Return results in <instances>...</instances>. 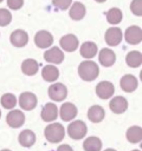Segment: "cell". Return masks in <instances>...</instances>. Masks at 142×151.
I'll return each instance as SVG.
<instances>
[{
  "label": "cell",
  "mask_w": 142,
  "mask_h": 151,
  "mask_svg": "<svg viewBox=\"0 0 142 151\" xmlns=\"http://www.w3.org/2000/svg\"><path fill=\"white\" fill-rule=\"evenodd\" d=\"M130 11L133 14L141 17L142 15V0H133L130 4Z\"/></svg>",
  "instance_id": "31"
},
{
  "label": "cell",
  "mask_w": 142,
  "mask_h": 151,
  "mask_svg": "<svg viewBox=\"0 0 142 151\" xmlns=\"http://www.w3.org/2000/svg\"><path fill=\"white\" fill-rule=\"evenodd\" d=\"M105 112L101 105H92L88 110V118L92 123H101L104 119Z\"/></svg>",
  "instance_id": "20"
},
{
  "label": "cell",
  "mask_w": 142,
  "mask_h": 151,
  "mask_svg": "<svg viewBox=\"0 0 142 151\" xmlns=\"http://www.w3.org/2000/svg\"><path fill=\"white\" fill-rule=\"evenodd\" d=\"M71 4H72V0H52V5L60 11H65L70 8Z\"/></svg>",
  "instance_id": "32"
},
{
  "label": "cell",
  "mask_w": 142,
  "mask_h": 151,
  "mask_svg": "<svg viewBox=\"0 0 142 151\" xmlns=\"http://www.w3.org/2000/svg\"><path fill=\"white\" fill-rule=\"evenodd\" d=\"M96 2H98V4H103V2H105L106 0H95Z\"/></svg>",
  "instance_id": "35"
},
{
  "label": "cell",
  "mask_w": 142,
  "mask_h": 151,
  "mask_svg": "<svg viewBox=\"0 0 142 151\" xmlns=\"http://www.w3.org/2000/svg\"><path fill=\"white\" fill-rule=\"evenodd\" d=\"M97 51H98L97 45L95 42H92V41H85V42H83L82 46H80V50H79L80 55L83 58H85V59L93 58L97 54Z\"/></svg>",
  "instance_id": "21"
},
{
  "label": "cell",
  "mask_w": 142,
  "mask_h": 151,
  "mask_svg": "<svg viewBox=\"0 0 142 151\" xmlns=\"http://www.w3.org/2000/svg\"><path fill=\"white\" fill-rule=\"evenodd\" d=\"M122 18H123V14H122V11L117 7H112L110 8L108 12H106V20L109 24L111 25H117L122 21Z\"/></svg>",
  "instance_id": "28"
},
{
  "label": "cell",
  "mask_w": 142,
  "mask_h": 151,
  "mask_svg": "<svg viewBox=\"0 0 142 151\" xmlns=\"http://www.w3.org/2000/svg\"><path fill=\"white\" fill-rule=\"evenodd\" d=\"M18 140H19V143H20L21 146H24V147H31L36 143V134L31 130H24V131H21L19 133Z\"/></svg>",
  "instance_id": "22"
},
{
  "label": "cell",
  "mask_w": 142,
  "mask_h": 151,
  "mask_svg": "<svg viewBox=\"0 0 142 151\" xmlns=\"http://www.w3.org/2000/svg\"><path fill=\"white\" fill-rule=\"evenodd\" d=\"M85 13H86V8L85 6L79 2V1H76L71 5L70 7V12H69V15L72 20L75 21H78V20H82L84 17H85Z\"/></svg>",
  "instance_id": "19"
},
{
  "label": "cell",
  "mask_w": 142,
  "mask_h": 151,
  "mask_svg": "<svg viewBox=\"0 0 142 151\" xmlns=\"http://www.w3.org/2000/svg\"><path fill=\"white\" fill-rule=\"evenodd\" d=\"M131 151H140V150H131Z\"/></svg>",
  "instance_id": "38"
},
{
  "label": "cell",
  "mask_w": 142,
  "mask_h": 151,
  "mask_svg": "<svg viewBox=\"0 0 142 151\" xmlns=\"http://www.w3.org/2000/svg\"><path fill=\"white\" fill-rule=\"evenodd\" d=\"M84 151H101L102 149V140L98 137L91 136L83 142Z\"/></svg>",
  "instance_id": "26"
},
{
  "label": "cell",
  "mask_w": 142,
  "mask_h": 151,
  "mask_svg": "<svg viewBox=\"0 0 142 151\" xmlns=\"http://www.w3.org/2000/svg\"><path fill=\"white\" fill-rule=\"evenodd\" d=\"M109 106H110V110H111L114 113L120 114V113H123V112L127 111V109H128V101H127V99H125L124 97H122V96H116V97H114V98L110 100Z\"/></svg>",
  "instance_id": "18"
},
{
  "label": "cell",
  "mask_w": 142,
  "mask_h": 151,
  "mask_svg": "<svg viewBox=\"0 0 142 151\" xmlns=\"http://www.w3.org/2000/svg\"><path fill=\"white\" fill-rule=\"evenodd\" d=\"M57 151H73V150H72V147H71L70 145H67V144H62V145L58 146Z\"/></svg>",
  "instance_id": "34"
},
{
  "label": "cell",
  "mask_w": 142,
  "mask_h": 151,
  "mask_svg": "<svg viewBox=\"0 0 142 151\" xmlns=\"http://www.w3.org/2000/svg\"><path fill=\"white\" fill-rule=\"evenodd\" d=\"M125 63L130 67H140L142 64V54L138 51H130L125 57Z\"/></svg>",
  "instance_id": "27"
},
{
  "label": "cell",
  "mask_w": 142,
  "mask_h": 151,
  "mask_svg": "<svg viewBox=\"0 0 142 151\" xmlns=\"http://www.w3.org/2000/svg\"><path fill=\"white\" fill-rule=\"evenodd\" d=\"M44 59L50 64H60L64 60V52L59 47L53 46L45 51Z\"/></svg>",
  "instance_id": "13"
},
{
  "label": "cell",
  "mask_w": 142,
  "mask_h": 151,
  "mask_svg": "<svg viewBox=\"0 0 142 151\" xmlns=\"http://www.w3.org/2000/svg\"><path fill=\"white\" fill-rule=\"evenodd\" d=\"M78 74L85 81L95 80L99 74L98 65L92 60H84L78 66Z\"/></svg>",
  "instance_id": "1"
},
{
  "label": "cell",
  "mask_w": 142,
  "mask_h": 151,
  "mask_svg": "<svg viewBox=\"0 0 142 151\" xmlns=\"http://www.w3.org/2000/svg\"><path fill=\"white\" fill-rule=\"evenodd\" d=\"M114 93H115V87H114L112 83H110V81H108V80L99 81V83L96 85V94H97L98 98H101V99L111 98Z\"/></svg>",
  "instance_id": "7"
},
{
  "label": "cell",
  "mask_w": 142,
  "mask_h": 151,
  "mask_svg": "<svg viewBox=\"0 0 142 151\" xmlns=\"http://www.w3.org/2000/svg\"><path fill=\"white\" fill-rule=\"evenodd\" d=\"M98 60H99L102 66L110 67L116 61V54L110 48H102L99 51V53H98Z\"/></svg>",
  "instance_id": "16"
},
{
  "label": "cell",
  "mask_w": 142,
  "mask_h": 151,
  "mask_svg": "<svg viewBox=\"0 0 142 151\" xmlns=\"http://www.w3.org/2000/svg\"><path fill=\"white\" fill-rule=\"evenodd\" d=\"M1 151H11V150H8V149H2Z\"/></svg>",
  "instance_id": "37"
},
{
  "label": "cell",
  "mask_w": 142,
  "mask_h": 151,
  "mask_svg": "<svg viewBox=\"0 0 142 151\" xmlns=\"http://www.w3.org/2000/svg\"><path fill=\"white\" fill-rule=\"evenodd\" d=\"M34 44L39 48H47L53 44V37L49 31H39L34 35Z\"/></svg>",
  "instance_id": "9"
},
{
  "label": "cell",
  "mask_w": 142,
  "mask_h": 151,
  "mask_svg": "<svg viewBox=\"0 0 142 151\" xmlns=\"http://www.w3.org/2000/svg\"><path fill=\"white\" fill-rule=\"evenodd\" d=\"M40 117L44 122L50 123V122H54L58 118V107L56 104L53 103H47L45 104V106L41 110Z\"/></svg>",
  "instance_id": "14"
},
{
  "label": "cell",
  "mask_w": 142,
  "mask_h": 151,
  "mask_svg": "<svg viewBox=\"0 0 142 151\" xmlns=\"http://www.w3.org/2000/svg\"><path fill=\"white\" fill-rule=\"evenodd\" d=\"M6 123L11 127L18 129V127H20L25 123V114L20 110H12V111H9L7 113Z\"/></svg>",
  "instance_id": "11"
},
{
  "label": "cell",
  "mask_w": 142,
  "mask_h": 151,
  "mask_svg": "<svg viewBox=\"0 0 142 151\" xmlns=\"http://www.w3.org/2000/svg\"><path fill=\"white\" fill-rule=\"evenodd\" d=\"M24 5V0H7V6L8 8L13 9V11H18Z\"/></svg>",
  "instance_id": "33"
},
{
  "label": "cell",
  "mask_w": 142,
  "mask_h": 151,
  "mask_svg": "<svg viewBox=\"0 0 142 151\" xmlns=\"http://www.w3.org/2000/svg\"><path fill=\"white\" fill-rule=\"evenodd\" d=\"M104 151H116V150L115 149H105Z\"/></svg>",
  "instance_id": "36"
},
{
  "label": "cell",
  "mask_w": 142,
  "mask_h": 151,
  "mask_svg": "<svg viewBox=\"0 0 142 151\" xmlns=\"http://www.w3.org/2000/svg\"><path fill=\"white\" fill-rule=\"evenodd\" d=\"M47 94L53 101H62L67 97V88L62 83H54L50 85Z\"/></svg>",
  "instance_id": "4"
},
{
  "label": "cell",
  "mask_w": 142,
  "mask_h": 151,
  "mask_svg": "<svg viewBox=\"0 0 142 151\" xmlns=\"http://www.w3.org/2000/svg\"><path fill=\"white\" fill-rule=\"evenodd\" d=\"M2 1H4V0H0V2H2Z\"/></svg>",
  "instance_id": "40"
},
{
  "label": "cell",
  "mask_w": 142,
  "mask_h": 151,
  "mask_svg": "<svg viewBox=\"0 0 142 151\" xmlns=\"http://www.w3.org/2000/svg\"><path fill=\"white\" fill-rule=\"evenodd\" d=\"M58 116H60L62 120L64 122H70L76 118L77 116V106L72 103H64L60 106V110L58 111Z\"/></svg>",
  "instance_id": "10"
},
{
  "label": "cell",
  "mask_w": 142,
  "mask_h": 151,
  "mask_svg": "<svg viewBox=\"0 0 142 151\" xmlns=\"http://www.w3.org/2000/svg\"><path fill=\"white\" fill-rule=\"evenodd\" d=\"M41 77L47 83H53L58 79L59 77V71L56 66H52V65H46L43 67L41 70Z\"/></svg>",
  "instance_id": "23"
},
{
  "label": "cell",
  "mask_w": 142,
  "mask_h": 151,
  "mask_svg": "<svg viewBox=\"0 0 142 151\" xmlns=\"http://www.w3.org/2000/svg\"><path fill=\"white\" fill-rule=\"evenodd\" d=\"M12 21V14L6 8H0V26H7Z\"/></svg>",
  "instance_id": "30"
},
{
  "label": "cell",
  "mask_w": 142,
  "mask_h": 151,
  "mask_svg": "<svg viewBox=\"0 0 142 151\" xmlns=\"http://www.w3.org/2000/svg\"><path fill=\"white\" fill-rule=\"evenodd\" d=\"M120 85H121V88L124 91V92H134L137 86H138V81L136 79L135 76L133 74H125L121 78V81H120Z\"/></svg>",
  "instance_id": "17"
},
{
  "label": "cell",
  "mask_w": 142,
  "mask_h": 151,
  "mask_svg": "<svg viewBox=\"0 0 142 151\" xmlns=\"http://www.w3.org/2000/svg\"><path fill=\"white\" fill-rule=\"evenodd\" d=\"M86 132H88V127L83 120H75V122L70 123L67 126V134L70 138H72L75 140L84 138Z\"/></svg>",
  "instance_id": "3"
},
{
  "label": "cell",
  "mask_w": 142,
  "mask_h": 151,
  "mask_svg": "<svg viewBox=\"0 0 142 151\" xmlns=\"http://www.w3.org/2000/svg\"><path fill=\"white\" fill-rule=\"evenodd\" d=\"M0 118H1V110H0Z\"/></svg>",
  "instance_id": "39"
},
{
  "label": "cell",
  "mask_w": 142,
  "mask_h": 151,
  "mask_svg": "<svg viewBox=\"0 0 142 151\" xmlns=\"http://www.w3.org/2000/svg\"><path fill=\"white\" fill-rule=\"evenodd\" d=\"M60 47L66 52H75L78 48V38L75 34H65L59 40Z\"/></svg>",
  "instance_id": "12"
},
{
  "label": "cell",
  "mask_w": 142,
  "mask_h": 151,
  "mask_svg": "<svg viewBox=\"0 0 142 151\" xmlns=\"http://www.w3.org/2000/svg\"><path fill=\"white\" fill-rule=\"evenodd\" d=\"M124 39L130 45H137L142 40V29L140 26H129L124 32Z\"/></svg>",
  "instance_id": "6"
},
{
  "label": "cell",
  "mask_w": 142,
  "mask_h": 151,
  "mask_svg": "<svg viewBox=\"0 0 142 151\" xmlns=\"http://www.w3.org/2000/svg\"><path fill=\"white\" fill-rule=\"evenodd\" d=\"M9 41L14 47H24L28 42V34L24 29H15L11 33Z\"/></svg>",
  "instance_id": "15"
},
{
  "label": "cell",
  "mask_w": 142,
  "mask_h": 151,
  "mask_svg": "<svg viewBox=\"0 0 142 151\" xmlns=\"http://www.w3.org/2000/svg\"><path fill=\"white\" fill-rule=\"evenodd\" d=\"M122 38H123V33H122L121 28L115 27V26L108 28L105 32V35H104L105 42L109 46H117L122 41Z\"/></svg>",
  "instance_id": "8"
},
{
  "label": "cell",
  "mask_w": 142,
  "mask_h": 151,
  "mask_svg": "<svg viewBox=\"0 0 142 151\" xmlns=\"http://www.w3.org/2000/svg\"><path fill=\"white\" fill-rule=\"evenodd\" d=\"M44 134L47 142L50 143H59L64 139L65 136V129L60 123H51L47 125L44 130Z\"/></svg>",
  "instance_id": "2"
},
{
  "label": "cell",
  "mask_w": 142,
  "mask_h": 151,
  "mask_svg": "<svg viewBox=\"0 0 142 151\" xmlns=\"http://www.w3.org/2000/svg\"><path fill=\"white\" fill-rule=\"evenodd\" d=\"M18 104L20 105V107L25 111H31L33 110L37 104H38V99L36 97L34 93L32 92H22L20 96H19V99H18Z\"/></svg>",
  "instance_id": "5"
},
{
  "label": "cell",
  "mask_w": 142,
  "mask_h": 151,
  "mask_svg": "<svg viewBox=\"0 0 142 151\" xmlns=\"http://www.w3.org/2000/svg\"><path fill=\"white\" fill-rule=\"evenodd\" d=\"M125 137H127L128 142H130V143H133V144L140 143L141 139H142V129H141V126H138V125L130 126V127L127 130Z\"/></svg>",
  "instance_id": "25"
},
{
  "label": "cell",
  "mask_w": 142,
  "mask_h": 151,
  "mask_svg": "<svg viewBox=\"0 0 142 151\" xmlns=\"http://www.w3.org/2000/svg\"><path fill=\"white\" fill-rule=\"evenodd\" d=\"M38 70H39V64L36 59L28 58V59H25L21 64V71L26 76H33L38 72Z\"/></svg>",
  "instance_id": "24"
},
{
  "label": "cell",
  "mask_w": 142,
  "mask_h": 151,
  "mask_svg": "<svg viewBox=\"0 0 142 151\" xmlns=\"http://www.w3.org/2000/svg\"><path fill=\"white\" fill-rule=\"evenodd\" d=\"M17 101H18V100H17L15 96L12 94V93H5V94H2L1 98H0V103H1L2 107H4V109H7V110L14 109V106L17 105Z\"/></svg>",
  "instance_id": "29"
}]
</instances>
